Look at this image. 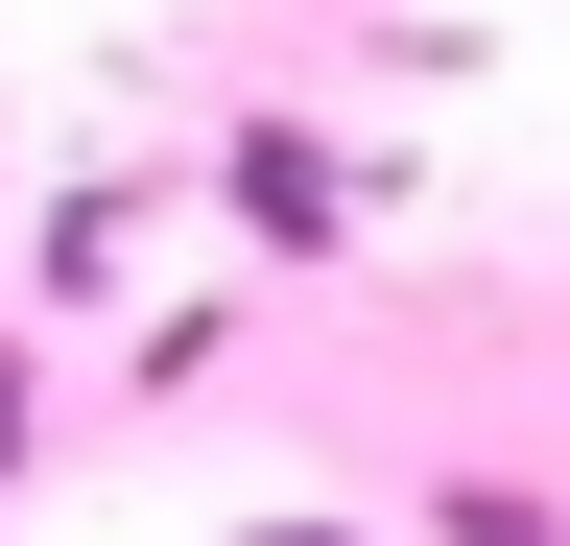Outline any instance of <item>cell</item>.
Segmentation results:
<instances>
[{
  "mask_svg": "<svg viewBox=\"0 0 570 546\" xmlns=\"http://www.w3.org/2000/svg\"><path fill=\"white\" fill-rule=\"evenodd\" d=\"M214 238H238V261H356V215H381V143H356V119H309V96H238V119H214Z\"/></svg>",
  "mask_w": 570,
  "mask_h": 546,
  "instance_id": "obj_1",
  "label": "cell"
},
{
  "mask_svg": "<svg viewBox=\"0 0 570 546\" xmlns=\"http://www.w3.org/2000/svg\"><path fill=\"white\" fill-rule=\"evenodd\" d=\"M404 546H570V499H547V475H452Z\"/></svg>",
  "mask_w": 570,
  "mask_h": 546,
  "instance_id": "obj_2",
  "label": "cell"
},
{
  "mask_svg": "<svg viewBox=\"0 0 570 546\" xmlns=\"http://www.w3.org/2000/svg\"><path fill=\"white\" fill-rule=\"evenodd\" d=\"M214 357H238V309H142V332H119V380H142V404H190Z\"/></svg>",
  "mask_w": 570,
  "mask_h": 546,
  "instance_id": "obj_3",
  "label": "cell"
},
{
  "mask_svg": "<svg viewBox=\"0 0 570 546\" xmlns=\"http://www.w3.org/2000/svg\"><path fill=\"white\" fill-rule=\"evenodd\" d=\"M214 546H381L356 499H262V523H214Z\"/></svg>",
  "mask_w": 570,
  "mask_h": 546,
  "instance_id": "obj_4",
  "label": "cell"
},
{
  "mask_svg": "<svg viewBox=\"0 0 570 546\" xmlns=\"http://www.w3.org/2000/svg\"><path fill=\"white\" fill-rule=\"evenodd\" d=\"M24 451H48V380H24V357H0V499H24Z\"/></svg>",
  "mask_w": 570,
  "mask_h": 546,
  "instance_id": "obj_5",
  "label": "cell"
},
{
  "mask_svg": "<svg viewBox=\"0 0 570 546\" xmlns=\"http://www.w3.org/2000/svg\"><path fill=\"white\" fill-rule=\"evenodd\" d=\"M0 357H24V332H0Z\"/></svg>",
  "mask_w": 570,
  "mask_h": 546,
  "instance_id": "obj_6",
  "label": "cell"
}]
</instances>
